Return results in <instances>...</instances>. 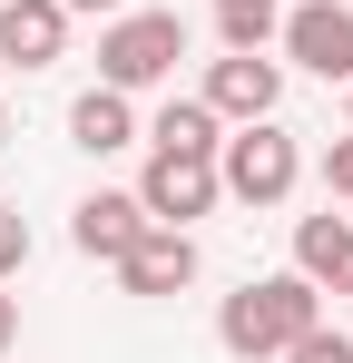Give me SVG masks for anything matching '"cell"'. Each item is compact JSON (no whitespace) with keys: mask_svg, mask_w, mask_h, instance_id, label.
Segmentation results:
<instances>
[{"mask_svg":"<svg viewBox=\"0 0 353 363\" xmlns=\"http://www.w3.org/2000/svg\"><path fill=\"white\" fill-rule=\"evenodd\" d=\"M314 324H324V285H314V275H255L245 295H226L216 344L245 354V363H275L294 334H314Z\"/></svg>","mask_w":353,"mask_h":363,"instance_id":"cell-1","label":"cell"},{"mask_svg":"<svg viewBox=\"0 0 353 363\" xmlns=\"http://www.w3.org/2000/svg\"><path fill=\"white\" fill-rule=\"evenodd\" d=\"M176 60H186V20L176 10H118L108 30H99V79L108 89H157V79H176Z\"/></svg>","mask_w":353,"mask_h":363,"instance_id":"cell-2","label":"cell"},{"mask_svg":"<svg viewBox=\"0 0 353 363\" xmlns=\"http://www.w3.org/2000/svg\"><path fill=\"white\" fill-rule=\"evenodd\" d=\"M216 177H226V196H245V206H285L294 177H304V147H294L275 118H245L216 147Z\"/></svg>","mask_w":353,"mask_h":363,"instance_id":"cell-3","label":"cell"},{"mask_svg":"<svg viewBox=\"0 0 353 363\" xmlns=\"http://www.w3.org/2000/svg\"><path fill=\"white\" fill-rule=\"evenodd\" d=\"M216 196H226L216 157H186V147H157V157H147V177H138V206H147L157 226H186V216H206Z\"/></svg>","mask_w":353,"mask_h":363,"instance_id":"cell-4","label":"cell"},{"mask_svg":"<svg viewBox=\"0 0 353 363\" xmlns=\"http://www.w3.org/2000/svg\"><path fill=\"white\" fill-rule=\"evenodd\" d=\"M285 60H304L314 79H353V10L344 0H294L285 10Z\"/></svg>","mask_w":353,"mask_h":363,"instance_id":"cell-5","label":"cell"},{"mask_svg":"<svg viewBox=\"0 0 353 363\" xmlns=\"http://www.w3.org/2000/svg\"><path fill=\"white\" fill-rule=\"evenodd\" d=\"M275 99H285V69L265 60V50H226V60L206 69V108L216 118H275Z\"/></svg>","mask_w":353,"mask_h":363,"instance_id":"cell-6","label":"cell"},{"mask_svg":"<svg viewBox=\"0 0 353 363\" xmlns=\"http://www.w3.org/2000/svg\"><path fill=\"white\" fill-rule=\"evenodd\" d=\"M118 275H128V295H186L196 285V236L186 226H147V236L118 255Z\"/></svg>","mask_w":353,"mask_h":363,"instance_id":"cell-7","label":"cell"},{"mask_svg":"<svg viewBox=\"0 0 353 363\" xmlns=\"http://www.w3.org/2000/svg\"><path fill=\"white\" fill-rule=\"evenodd\" d=\"M69 50V10L59 0H0V60L10 69H50Z\"/></svg>","mask_w":353,"mask_h":363,"instance_id":"cell-8","label":"cell"},{"mask_svg":"<svg viewBox=\"0 0 353 363\" xmlns=\"http://www.w3.org/2000/svg\"><path fill=\"white\" fill-rule=\"evenodd\" d=\"M147 226H157V216H147L138 196H108V186H99V196H79V216H69V236H79V255H99V265H118L128 245L147 236Z\"/></svg>","mask_w":353,"mask_h":363,"instance_id":"cell-9","label":"cell"},{"mask_svg":"<svg viewBox=\"0 0 353 363\" xmlns=\"http://www.w3.org/2000/svg\"><path fill=\"white\" fill-rule=\"evenodd\" d=\"M294 275H314L324 295H353V226L344 216H304L294 226Z\"/></svg>","mask_w":353,"mask_h":363,"instance_id":"cell-10","label":"cell"},{"mask_svg":"<svg viewBox=\"0 0 353 363\" xmlns=\"http://www.w3.org/2000/svg\"><path fill=\"white\" fill-rule=\"evenodd\" d=\"M69 138H79L89 157H118V147H138V108H128V89H108V79H99V89L69 108Z\"/></svg>","mask_w":353,"mask_h":363,"instance_id":"cell-11","label":"cell"},{"mask_svg":"<svg viewBox=\"0 0 353 363\" xmlns=\"http://www.w3.org/2000/svg\"><path fill=\"white\" fill-rule=\"evenodd\" d=\"M147 138H157V147H186V157H216V147H226V118H216L206 99H167Z\"/></svg>","mask_w":353,"mask_h":363,"instance_id":"cell-12","label":"cell"},{"mask_svg":"<svg viewBox=\"0 0 353 363\" xmlns=\"http://www.w3.org/2000/svg\"><path fill=\"white\" fill-rule=\"evenodd\" d=\"M216 30H226V50H275L285 40L275 0H216Z\"/></svg>","mask_w":353,"mask_h":363,"instance_id":"cell-13","label":"cell"},{"mask_svg":"<svg viewBox=\"0 0 353 363\" xmlns=\"http://www.w3.org/2000/svg\"><path fill=\"white\" fill-rule=\"evenodd\" d=\"M275 363H353V334H334V324H314V334H294Z\"/></svg>","mask_w":353,"mask_h":363,"instance_id":"cell-14","label":"cell"},{"mask_svg":"<svg viewBox=\"0 0 353 363\" xmlns=\"http://www.w3.org/2000/svg\"><path fill=\"white\" fill-rule=\"evenodd\" d=\"M20 265H30V216L0 206V275H20Z\"/></svg>","mask_w":353,"mask_h":363,"instance_id":"cell-15","label":"cell"},{"mask_svg":"<svg viewBox=\"0 0 353 363\" xmlns=\"http://www.w3.org/2000/svg\"><path fill=\"white\" fill-rule=\"evenodd\" d=\"M324 186H334V196H353V138H334V147H324Z\"/></svg>","mask_w":353,"mask_h":363,"instance_id":"cell-16","label":"cell"},{"mask_svg":"<svg viewBox=\"0 0 353 363\" xmlns=\"http://www.w3.org/2000/svg\"><path fill=\"white\" fill-rule=\"evenodd\" d=\"M10 334H20V304H10V295H0V354H10Z\"/></svg>","mask_w":353,"mask_h":363,"instance_id":"cell-17","label":"cell"},{"mask_svg":"<svg viewBox=\"0 0 353 363\" xmlns=\"http://www.w3.org/2000/svg\"><path fill=\"white\" fill-rule=\"evenodd\" d=\"M59 10H99V20H118V10H128V0H59Z\"/></svg>","mask_w":353,"mask_h":363,"instance_id":"cell-18","label":"cell"},{"mask_svg":"<svg viewBox=\"0 0 353 363\" xmlns=\"http://www.w3.org/2000/svg\"><path fill=\"white\" fill-rule=\"evenodd\" d=\"M0 138H10V118H0Z\"/></svg>","mask_w":353,"mask_h":363,"instance_id":"cell-19","label":"cell"},{"mask_svg":"<svg viewBox=\"0 0 353 363\" xmlns=\"http://www.w3.org/2000/svg\"><path fill=\"white\" fill-rule=\"evenodd\" d=\"M0 69H10V60H0Z\"/></svg>","mask_w":353,"mask_h":363,"instance_id":"cell-20","label":"cell"},{"mask_svg":"<svg viewBox=\"0 0 353 363\" xmlns=\"http://www.w3.org/2000/svg\"><path fill=\"white\" fill-rule=\"evenodd\" d=\"M344 89H353V79H344Z\"/></svg>","mask_w":353,"mask_h":363,"instance_id":"cell-21","label":"cell"}]
</instances>
